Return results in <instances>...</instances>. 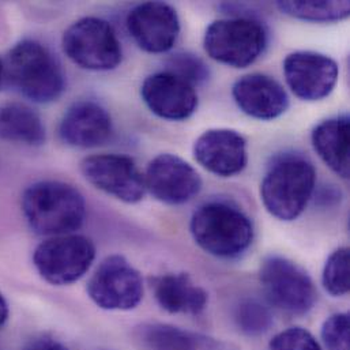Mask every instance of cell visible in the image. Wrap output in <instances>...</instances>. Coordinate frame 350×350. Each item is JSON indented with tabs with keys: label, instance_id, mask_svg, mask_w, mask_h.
<instances>
[{
	"label": "cell",
	"instance_id": "cell-1",
	"mask_svg": "<svg viewBox=\"0 0 350 350\" xmlns=\"http://www.w3.org/2000/svg\"><path fill=\"white\" fill-rule=\"evenodd\" d=\"M22 211L37 234L55 237L71 234L83 225L86 203L74 185L45 180L23 192Z\"/></svg>",
	"mask_w": 350,
	"mask_h": 350
},
{
	"label": "cell",
	"instance_id": "cell-2",
	"mask_svg": "<svg viewBox=\"0 0 350 350\" xmlns=\"http://www.w3.org/2000/svg\"><path fill=\"white\" fill-rule=\"evenodd\" d=\"M3 66L4 79L33 103H53L64 92L66 79L59 60L38 41L22 40L15 44Z\"/></svg>",
	"mask_w": 350,
	"mask_h": 350
},
{
	"label": "cell",
	"instance_id": "cell-3",
	"mask_svg": "<svg viewBox=\"0 0 350 350\" xmlns=\"http://www.w3.org/2000/svg\"><path fill=\"white\" fill-rule=\"evenodd\" d=\"M317 171L311 161L295 153L278 156L260 184V198L266 210L281 221L301 215L312 198Z\"/></svg>",
	"mask_w": 350,
	"mask_h": 350
},
{
	"label": "cell",
	"instance_id": "cell-4",
	"mask_svg": "<svg viewBox=\"0 0 350 350\" xmlns=\"http://www.w3.org/2000/svg\"><path fill=\"white\" fill-rule=\"evenodd\" d=\"M189 230L204 252L222 259L243 255L254 240L248 215L239 207L218 200L204 203L193 213Z\"/></svg>",
	"mask_w": 350,
	"mask_h": 350
},
{
	"label": "cell",
	"instance_id": "cell-5",
	"mask_svg": "<svg viewBox=\"0 0 350 350\" xmlns=\"http://www.w3.org/2000/svg\"><path fill=\"white\" fill-rule=\"evenodd\" d=\"M204 51L218 63L245 68L267 45L265 26L254 18H228L210 23L204 33Z\"/></svg>",
	"mask_w": 350,
	"mask_h": 350
},
{
	"label": "cell",
	"instance_id": "cell-6",
	"mask_svg": "<svg viewBox=\"0 0 350 350\" xmlns=\"http://www.w3.org/2000/svg\"><path fill=\"white\" fill-rule=\"evenodd\" d=\"M63 51L72 63L90 71L115 70L123 57L112 25L96 16L82 18L64 31Z\"/></svg>",
	"mask_w": 350,
	"mask_h": 350
},
{
	"label": "cell",
	"instance_id": "cell-7",
	"mask_svg": "<svg viewBox=\"0 0 350 350\" xmlns=\"http://www.w3.org/2000/svg\"><path fill=\"white\" fill-rule=\"evenodd\" d=\"M96 259V247L81 234L49 237L34 251L33 263L38 274L52 285H70L81 280Z\"/></svg>",
	"mask_w": 350,
	"mask_h": 350
},
{
	"label": "cell",
	"instance_id": "cell-8",
	"mask_svg": "<svg viewBox=\"0 0 350 350\" xmlns=\"http://www.w3.org/2000/svg\"><path fill=\"white\" fill-rule=\"evenodd\" d=\"M260 282L267 301L284 312L304 315L315 306L314 281L307 271L286 258H266L260 267Z\"/></svg>",
	"mask_w": 350,
	"mask_h": 350
},
{
	"label": "cell",
	"instance_id": "cell-9",
	"mask_svg": "<svg viewBox=\"0 0 350 350\" xmlns=\"http://www.w3.org/2000/svg\"><path fill=\"white\" fill-rule=\"evenodd\" d=\"M92 301L107 311L134 310L144 299L139 271L120 255L105 258L88 284Z\"/></svg>",
	"mask_w": 350,
	"mask_h": 350
},
{
	"label": "cell",
	"instance_id": "cell-10",
	"mask_svg": "<svg viewBox=\"0 0 350 350\" xmlns=\"http://www.w3.org/2000/svg\"><path fill=\"white\" fill-rule=\"evenodd\" d=\"M81 171L92 185L122 202L138 203L145 196L144 175L127 156H90L82 161Z\"/></svg>",
	"mask_w": 350,
	"mask_h": 350
},
{
	"label": "cell",
	"instance_id": "cell-11",
	"mask_svg": "<svg viewBox=\"0 0 350 350\" xmlns=\"http://www.w3.org/2000/svg\"><path fill=\"white\" fill-rule=\"evenodd\" d=\"M288 86L301 100L326 98L338 81V64L327 55L312 51H297L284 60Z\"/></svg>",
	"mask_w": 350,
	"mask_h": 350
},
{
	"label": "cell",
	"instance_id": "cell-12",
	"mask_svg": "<svg viewBox=\"0 0 350 350\" xmlns=\"http://www.w3.org/2000/svg\"><path fill=\"white\" fill-rule=\"evenodd\" d=\"M145 188L167 204H184L202 189L199 174L175 154H160L152 160L144 175Z\"/></svg>",
	"mask_w": 350,
	"mask_h": 350
},
{
	"label": "cell",
	"instance_id": "cell-13",
	"mask_svg": "<svg viewBox=\"0 0 350 350\" xmlns=\"http://www.w3.org/2000/svg\"><path fill=\"white\" fill-rule=\"evenodd\" d=\"M127 29L139 48L150 53H164L174 48L180 33V22L172 5L163 1H146L130 11Z\"/></svg>",
	"mask_w": 350,
	"mask_h": 350
},
{
	"label": "cell",
	"instance_id": "cell-14",
	"mask_svg": "<svg viewBox=\"0 0 350 350\" xmlns=\"http://www.w3.org/2000/svg\"><path fill=\"white\" fill-rule=\"evenodd\" d=\"M141 96L154 115L167 120H185L198 108L195 86L168 70L149 75Z\"/></svg>",
	"mask_w": 350,
	"mask_h": 350
},
{
	"label": "cell",
	"instance_id": "cell-15",
	"mask_svg": "<svg viewBox=\"0 0 350 350\" xmlns=\"http://www.w3.org/2000/svg\"><path fill=\"white\" fill-rule=\"evenodd\" d=\"M193 156L208 172L230 177L240 174L247 165V142L234 130H208L196 139Z\"/></svg>",
	"mask_w": 350,
	"mask_h": 350
},
{
	"label": "cell",
	"instance_id": "cell-16",
	"mask_svg": "<svg viewBox=\"0 0 350 350\" xmlns=\"http://www.w3.org/2000/svg\"><path fill=\"white\" fill-rule=\"evenodd\" d=\"M232 96L245 115L259 120L277 119L289 108V97L282 85L259 72L244 75L236 81Z\"/></svg>",
	"mask_w": 350,
	"mask_h": 350
},
{
	"label": "cell",
	"instance_id": "cell-17",
	"mask_svg": "<svg viewBox=\"0 0 350 350\" xmlns=\"http://www.w3.org/2000/svg\"><path fill=\"white\" fill-rule=\"evenodd\" d=\"M111 134V115L94 101H79L71 105L59 126L60 139L68 146L81 149L101 146Z\"/></svg>",
	"mask_w": 350,
	"mask_h": 350
},
{
	"label": "cell",
	"instance_id": "cell-18",
	"mask_svg": "<svg viewBox=\"0 0 350 350\" xmlns=\"http://www.w3.org/2000/svg\"><path fill=\"white\" fill-rule=\"evenodd\" d=\"M153 292L160 307L170 314L198 315L207 306V293L187 273H168L154 278Z\"/></svg>",
	"mask_w": 350,
	"mask_h": 350
},
{
	"label": "cell",
	"instance_id": "cell-19",
	"mask_svg": "<svg viewBox=\"0 0 350 350\" xmlns=\"http://www.w3.org/2000/svg\"><path fill=\"white\" fill-rule=\"evenodd\" d=\"M349 116H337L318 124L312 145L323 163L342 178L349 177Z\"/></svg>",
	"mask_w": 350,
	"mask_h": 350
},
{
	"label": "cell",
	"instance_id": "cell-20",
	"mask_svg": "<svg viewBox=\"0 0 350 350\" xmlns=\"http://www.w3.org/2000/svg\"><path fill=\"white\" fill-rule=\"evenodd\" d=\"M45 127L40 115L21 103L0 107V139L26 146L45 142Z\"/></svg>",
	"mask_w": 350,
	"mask_h": 350
},
{
	"label": "cell",
	"instance_id": "cell-21",
	"mask_svg": "<svg viewBox=\"0 0 350 350\" xmlns=\"http://www.w3.org/2000/svg\"><path fill=\"white\" fill-rule=\"evenodd\" d=\"M277 7L286 15L312 22H334L348 18L350 3L342 1H278Z\"/></svg>",
	"mask_w": 350,
	"mask_h": 350
},
{
	"label": "cell",
	"instance_id": "cell-22",
	"mask_svg": "<svg viewBox=\"0 0 350 350\" xmlns=\"http://www.w3.org/2000/svg\"><path fill=\"white\" fill-rule=\"evenodd\" d=\"M138 338L148 350H199L198 340L193 336L171 325H144Z\"/></svg>",
	"mask_w": 350,
	"mask_h": 350
},
{
	"label": "cell",
	"instance_id": "cell-23",
	"mask_svg": "<svg viewBox=\"0 0 350 350\" xmlns=\"http://www.w3.org/2000/svg\"><path fill=\"white\" fill-rule=\"evenodd\" d=\"M322 282L326 292L334 297L345 296L349 292V248L341 247L329 256Z\"/></svg>",
	"mask_w": 350,
	"mask_h": 350
},
{
	"label": "cell",
	"instance_id": "cell-24",
	"mask_svg": "<svg viewBox=\"0 0 350 350\" xmlns=\"http://www.w3.org/2000/svg\"><path fill=\"white\" fill-rule=\"evenodd\" d=\"M234 321L237 327L251 337L265 334L273 325V317L269 308L255 299H247L237 306Z\"/></svg>",
	"mask_w": 350,
	"mask_h": 350
},
{
	"label": "cell",
	"instance_id": "cell-25",
	"mask_svg": "<svg viewBox=\"0 0 350 350\" xmlns=\"http://www.w3.org/2000/svg\"><path fill=\"white\" fill-rule=\"evenodd\" d=\"M168 71L189 82L192 86L204 82L208 77L206 64L192 53H176L168 62Z\"/></svg>",
	"mask_w": 350,
	"mask_h": 350
},
{
	"label": "cell",
	"instance_id": "cell-26",
	"mask_svg": "<svg viewBox=\"0 0 350 350\" xmlns=\"http://www.w3.org/2000/svg\"><path fill=\"white\" fill-rule=\"evenodd\" d=\"M322 340L327 350H350L349 315L334 314L322 326Z\"/></svg>",
	"mask_w": 350,
	"mask_h": 350
},
{
	"label": "cell",
	"instance_id": "cell-27",
	"mask_svg": "<svg viewBox=\"0 0 350 350\" xmlns=\"http://www.w3.org/2000/svg\"><path fill=\"white\" fill-rule=\"evenodd\" d=\"M270 350H323L315 337L301 327H291L278 333L269 345Z\"/></svg>",
	"mask_w": 350,
	"mask_h": 350
},
{
	"label": "cell",
	"instance_id": "cell-28",
	"mask_svg": "<svg viewBox=\"0 0 350 350\" xmlns=\"http://www.w3.org/2000/svg\"><path fill=\"white\" fill-rule=\"evenodd\" d=\"M25 350H71L68 349L66 345L51 340V338H40L36 341H31Z\"/></svg>",
	"mask_w": 350,
	"mask_h": 350
},
{
	"label": "cell",
	"instance_id": "cell-29",
	"mask_svg": "<svg viewBox=\"0 0 350 350\" xmlns=\"http://www.w3.org/2000/svg\"><path fill=\"white\" fill-rule=\"evenodd\" d=\"M7 318H8V306H7V301L4 300L3 295L0 293V329L7 322Z\"/></svg>",
	"mask_w": 350,
	"mask_h": 350
},
{
	"label": "cell",
	"instance_id": "cell-30",
	"mask_svg": "<svg viewBox=\"0 0 350 350\" xmlns=\"http://www.w3.org/2000/svg\"><path fill=\"white\" fill-rule=\"evenodd\" d=\"M3 81H4V66H3V62L0 60V88H1Z\"/></svg>",
	"mask_w": 350,
	"mask_h": 350
}]
</instances>
